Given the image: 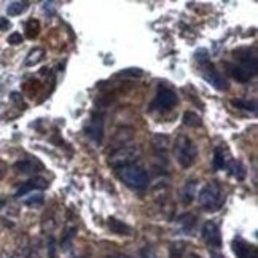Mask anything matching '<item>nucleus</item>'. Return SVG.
Returning a JSON list of instances; mask_svg holds the SVG:
<instances>
[{"instance_id": "nucleus-1", "label": "nucleus", "mask_w": 258, "mask_h": 258, "mask_svg": "<svg viewBox=\"0 0 258 258\" xmlns=\"http://www.w3.org/2000/svg\"><path fill=\"white\" fill-rule=\"evenodd\" d=\"M196 196H198L200 206L207 212H215L218 209H222V206L225 204V198H226L220 185L215 182L206 183Z\"/></svg>"}, {"instance_id": "nucleus-2", "label": "nucleus", "mask_w": 258, "mask_h": 258, "mask_svg": "<svg viewBox=\"0 0 258 258\" xmlns=\"http://www.w3.org/2000/svg\"><path fill=\"white\" fill-rule=\"evenodd\" d=\"M116 174L120 177V180L129 186L133 188V190H145L148 186V174L144 167L137 166V164H127V166H123L120 169H116Z\"/></svg>"}, {"instance_id": "nucleus-3", "label": "nucleus", "mask_w": 258, "mask_h": 258, "mask_svg": "<svg viewBox=\"0 0 258 258\" xmlns=\"http://www.w3.org/2000/svg\"><path fill=\"white\" fill-rule=\"evenodd\" d=\"M174 153H175V160L180 164V167L186 169V167H191L198 158V147L190 137L186 136H178L177 141L174 144Z\"/></svg>"}, {"instance_id": "nucleus-4", "label": "nucleus", "mask_w": 258, "mask_h": 258, "mask_svg": "<svg viewBox=\"0 0 258 258\" xmlns=\"http://www.w3.org/2000/svg\"><path fill=\"white\" fill-rule=\"evenodd\" d=\"M141 147L139 145H126L116 148L113 153L108 156V164H110L113 169H120L123 166L133 164L139 156H141Z\"/></svg>"}, {"instance_id": "nucleus-5", "label": "nucleus", "mask_w": 258, "mask_h": 258, "mask_svg": "<svg viewBox=\"0 0 258 258\" xmlns=\"http://www.w3.org/2000/svg\"><path fill=\"white\" fill-rule=\"evenodd\" d=\"M85 134L91 139L93 142H96L97 145L102 142L104 137V115L101 112H94L89 120L85 124Z\"/></svg>"}, {"instance_id": "nucleus-6", "label": "nucleus", "mask_w": 258, "mask_h": 258, "mask_svg": "<svg viewBox=\"0 0 258 258\" xmlns=\"http://www.w3.org/2000/svg\"><path fill=\"white\" fill-rule=\"evenodd\" d=\"M177 104V94L172 91V89L161 86L158 89L155 101L152 102V108L153 110H160V112H167Z\"/></svg>"}, {"instance_id": "nucleus-7", "label": "nucleus", "mask_w": 258, "mask_h": 258, "mask_svg": "<svg viewBox=\"0 0 258 258\" xmlns=\"http://www.w3.org/2000/svg\"><path fill=\"white\" fill-rule=\"evenodd\" d=\"M200 71L206 80L209 82L215 89H218V91H225V89H228V83L225 80V77L220 72H217L215 66L211 61L200 64Z\"/></svg>"}, {"instance_id": "nucleus-8", "label": "nucleus", "mask_w": 258, "mask_h": 258, "mask_svg": "<svg viewBox=\"0 0 258 258\" xmlns=\"http://www.w3.org/2000/svg\"><path fill=\"white\" fill-rule=\"evenodd\" d=\"M203 237L204 241L212 245V247H220L222 245V236H220V228H218V225L215 222H206L203 225Z\"/></svg>"}, {"instance_id": "nucleus-9", "label": "nucleus", "mask_w": 258, "mask_h": 258, "mask_svg": "<svg viewBox=\"0 0 258 258\" xmlns=\"http://www.w3.org/2000/svg\"><path fill=\"white\" fill-rule=\"evenodd\" d=\"M233 252L237 258H258L256 247L244 241L242 237H236L233 241Z\"/></svg>"}, {"instance_id": "nucleus-10", "label": "nucleus", "mask_w": 258, "mask_h": 258, "mask_svg": "<svg viewBox=\"0 0 258 258\" xmlns=\"http://www.w3.org/2000/svg\"><path fill=\"white\" fill-rule=\"evenodd\" d=\"M48 188V180L43 177H34L31 180H27L26 183H23L21 186L18 188L16 191V198H21V196H26L29 193H32L35 190H45Z\"/></svg>"}, {"instance_id": "nucleus-11", "label": "nucleus", "mask_w": 258, "mask_h": 258, "mask_svg": "<svg viewBox=\"0 0 258 258\" xmlns=\"http://www.w3.org/2000/svg\"><path fill=\"white\" fill-rule=\"evenodd\" d=\"M169 145H171V142H169V137H167V136L156 134L152 139V147H153L156 156L166 158L167 156V150H169Z\"/></svg>"}, {"instance_id": "nucleus-12", "label": "nucleus", "mask_w": 258, "mask_h": 258, "mask_svg": "<svg viewBox=\"0 0 258 258\" xmlns=\"http://www.w3.org/2000/svg\"><path fill=\"white\" fill-rule=\"evenodd\" d=\"M226 67H228V72L231 74V77L234 78V80H237L239 83H247L250 80L252 77H255L253 74H250L247 69H244L242 66H233V64H226Z\"/></svg>"}, {"instance_id": "nucleus-13", "label": "nucleus", "mask_w": 258, "mask_h": 258, "mask_svg": "<svg viewBox=\"0 0 258 258\" xmlns=\"http://www.w3.org/2000/svg\"><path fill=\"white\" fill-rule=\"evenodd\" d=\"M107 225H108V228H110V231L115 233V234H118V236H129V234L133 233L131 226L126 225V223L121 222V220H118V218H115V217H110V218H108V220H107Z\"/></svg>"}, {"instance_id": "nucleus-14", "label": "nucleus", "mask_w": 258, "mask_h": 258, "mask_svg": "<svg viewBox=\"0 0 258 258\" xmlns=\"http://www.w3.org/2000/svg\"><path fill=\"white\" fill-rule=\"evenodd\" d=\"M15 169L18 172H23V174H27V172H37V169L40 171L43 169V166L35 161V160H24V161H19L15 164Z\"/></svg>"}, {"instance_id": "nucleus-15", "label": "nucleus", "mask_w": 258, "mask_h": 258, "mask_svg": "<svg viewBox=\"0 0 258 258\" xmlns=\"http://www.w3.org/2000/svg\"><path fill=\"white\" fill-rule=\"evenodd\" d=\"M43 57H45V49H43V48H34L32 51H29V54H27V57H26L24 64H26L27 67L37 66L38 62H42V61H43Z\"/></svg>"}, {"instance_id": "nucleus-16", "label": "nucleus", "mask_w": 258, "mask_h": 258, "mask_svg": "<svg viewBox=\"0 0 258 258\" xmlns=\"http://www.w3.org/2000/svg\"><path fill=\"white\" fill-rule=\"evenodd\" d=\"M195 196H196V182L195 180L185 182L183 190H182V201H183V204H190L193 201Z\"/></svg>"}, {"instance_id": "nucleus-17", "label": "nucleus", "mask_w": 258, "mask_h": 258, "mask_svg": "<svg viewBox=\"0 0 258 258\" xmlns=\"http://www.w3.org/2000/svg\"><path fill=\"white\" fill-rule=\"evenodd\" d=\"M226 169L230 171L231 175H234L236 178H239V180H242V178L245 177V169L242 167V164L239 161H234V160H228L226 161Z\"/></svg>"}, {"instance_id": "nucleus-18", "label": "nucleus", "mask_w": 258, "mask_h": 258, "mask_svg": "<svg viewBox=\"0 0 258 258\" xmlns=\"http://www.w3.org/2000/svg\"><path fill=\"white\" fill-rule=\"evenodd\" d=\"M226 161H228V158H225V150L222 147H217L214 152V169L217 171L225 169Z\"/></svg>"}, {"instance_id": "nucleus-19", "label": "nucleus", "mask_w": 258, "mask_h": 258, "mask_svg": "<svg viewBox=\"0 0 258 258\" xmlns=\"http://www.w3.org/2000/svg\"><path fill=\"white\" fill-rule=\"evenodd\" d=\"M27 8H29V2H12L7 8V13L8 16H18L24 13Z\"/></svg>"}, {"instance_id": "nucleus-20", "label": "nucleus", "mask_w": 258, "mask_h": 258, "mask_svg": "<svg viewBox=\"0 0 258 258\" xmlns=\"http://www.w3.org/2000/svg\"><path fill=\"white\" fill-rule=\"evenodd\" d=\"M178 225H180L186 233H191V230L196 226V217L191 214H185L178 218Z\"/></svg>"}, {"instance_id": "nucleus-21", "label": "nucleus", "mask_w": 258, "mask_h": 258, "mask_svg": "<svg viewBox=\"0 0 258 258\" xmlns=\"http://www.w3.org/2000/svg\"><path fill=\"white\" fill-rule=\"evenodd\" d=\"M12 258H38V256L31 245H23V247H18Z\"/></svg>"}, {"instance_id": "nucleus-22", "label": "nucleus", "mask_w": 258, "mask_h": 258, "mask_svg": "<svg viewBox=\"0 0 258 258\" xmlns=\"http://www.w3.org/2000/svg\"><path fill=\"white\" fill-rule=\"evenodd\" d=\"M182 120H183V124L188 126V127H198V126H201V118L198 116L196 113H193V112H185L183 116H182Z\"/></svg>"}, {"instance_id": "nucleus-23", "label": "nucleus", "mask_w": 258, "mask_h": 258, "mask_svg": "<svg viewBox=\"0 0 258 258\" xmlns=\"http://www.w3.org/2000/svg\"><path fill=\"white\" fill-rule=\"evenodd\" d=\"M23 203L26 206H31V207H34V206H42L43 204V195L42 193H29V195H26Z\"/></svg>"}, {"instance_id": "nucleus-24", "label": "nucleus", "mask_w": 258, "mask_h": 258, "mask_svg": "<svg viewBox=\"0 0 258 258\" xmlns=\"http://www.w3.org/2000/svg\"><path fill=\"white\" fill-rule=\"evenodd\" d=\"M231 104L237 108H242V110H247V112H256V104L255 102H250V101H242V99H233Z\"/></svg>"}, {"instance_id": "nucleus-25", "label": "nucleus", "mask_w": 258, "mask_h": 258, "mask_svg": "<svg viewBox=\"0 0 258 258\" xmlns=\"http://www.w3.org/2000/svg\"><path fill=\"white\" fill-rule=\"evenodd\" d=\"M26 34L29 38H35L38 35V31H40V24H38L37 19H31L27 24H26Z\"/></svg>"}, {"instance_id": "nucleus-26", "label": "nucleus", "mask_w": 258, "mask_h": 258, "mask_svg": "<svg viewBox=\"0 0 258 258\" xmlns=\"http://www.w3.org/2000/svg\"><path fill=\"white\" fill-rule=\"evenodd\" d=\"M8 43L10 45H21L23 43V35L19 32H13L12 35L8 37Z\"/></svg>"}, {"instance_id": "nucleus-27", "label": "nucleus", "mask_w": 258, "mask_h": 258, "mask_svg": "<svg viewBox=\"0 0 258 258\" xmlns=\"http://www.w3.org/2000/svg\"><path fill=\"white\" fill-rule=\"evenodd\" d=\"M141 255H142V258H158V255H156V252L152 249V247H144V249L141 250Z\"/></svg>"}, {"instance_id": "nucleus-28", "label": "nucleus", "mask_w": 258, "mask_h": 258, "mask_svg": "<svg viewBox=\"0 0 258 258\" xmlns=\"http://www.w3.org/2000/svg\"><path fill=\"white\" fill-rule=\"evenodd\" d=\"M118 75H133V77H141V75H144V72L142 71H139V69H131V71H124V72H120V74H118Z\"/></svg>"}, {"instance_id": "nucleus-29", "label": "nucleus", "mask_w": 258, "mask_h": 258, "mask_svg": "<svg viewBox=\"0 0 258 258\" xmlns=\"http://www.w3.org/2000/svg\"><path fill=\"white\" fill-rule=\"evenodd\" d=\"M12 27V23L8 21V18H0V31H8Z\"/></svg>"}, {"instance_id": "nucleus-30", "label": "nucleus", "mask_w": 258, "mask_h": 258, "mask_svg": "<svg viewBox=\"0 0 258 258\" xmlns=\"http://www.w3.org/2000/svg\"><path fill=\"white\" fill-rule=\"evenodd\" d=\"M10 97H12V101H13V102H18V104L24 105V104H23V97H21V94H19V93H12V96H10Z\"/></svg>"}, {"instance_id": "nucleus-31", "label": "nucleus", "mask_w": 258, "mask_h": 258, "mask_svg": "<svg viewBox=\"0 0 258 258\" xmlns=\"http://www.w3.org/2000/svg\"><path fill=\"white\" fill-rule=\"evenodd\" d=\"M107 258H134V256H129V255H124V253H115V255H110Z\"/></svg>"}, {"instance_id": "nucleus-32", "label": "nucleus", "mask_w": 258, "mask_h": 258, "mask_svg": "<svg viewBox=\"0 0 258 258\" xmlns=\"http://www.w3.org/2000/svg\"><path fill=\"white\" fill-rule=\"evenodd\" d=\"M211 258H225L222 253H218V252H212L211 250Z\"/></svg>"}, {"instance_id": "nucleus-33", "label": "nucleus", "mask_w": 258, "mask_h": 258, "mask_svg": "<svg viewBox=\"0 0 258 258\" xmlns=\"http://www.w3.org/2000/svg\"><path fill=\"white\" fill-rule=\"evenodd\" d=\"M4 172H5V166H4L2 163H0V177L4 175Z\"/></svg>"}, {"instance_id": "nucleus-34", "label": "nucleus", "mask_w": 258, "mask_h": 258, "mask_svg": "<svg viewBox=\"0 0 258 258\" xmlns=\"http://www.w3.org/2000/svg\"><path fill=\"white\" fill-rule=\"evenodd\" d=\"M5 203H7V201L4 200V198H0V209H2V207L5 206Z\"/></svg>"}, {"instance_id": "nucleus-35", "label": "nucleus", "mask_w": 258, "mask_h": 258, "mask_svg": "<svg viewBox=\"0 0 258 258\" xmlns=\"http://www.w3.org/2000/svg\"><path fill=\"white\" fill-rule=\"evenodd\" d=\"M186 258H201V256H200V255H196V253H190Z\"/></svg>"}]
</instances>
